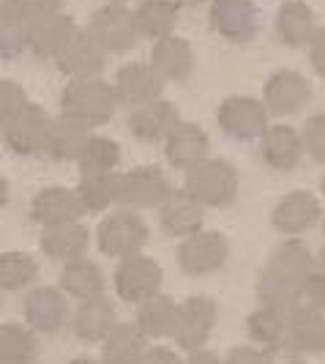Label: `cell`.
<instances>
[{
	"label": "cell",
	"mask_w": 325,
	"mask_h": 364,
	"mask_svg": "<svg viewBox=\"0 0 325 364\" xmlns=\"http://www.w3.org/2000/svg\"><path fill=\"white\" fill-rule=\"evenodd\" d=\"M143 364H183V359L172 350V348H150Z\"/></svg>",
	"instance_id": "47"
},
{
	"label": "cell",
	"mask_w": 325,
	"mask_h": 364,
	"mask_svg": "<svg viewBox=\"0 0 325 364\" xmlns=\"http://www.w3.org/2000/svg\"><path fill=\"white\" fill-rule=\"evenodd\" d=\"M323 233H325V222H323Z\"/></svg>",
	"instance_id": "54"
},
{
	"label": "cell",
	"mask_w": 325,
	"mask_h": 364,
	"mask_svg": "<svg viewBox=\"0 0 325 364\" xmlns=\"http://www.w3.org/2000/svg\"><path fill=\"white\" fill-rule=\"evenodd\" d=\"M128 132L143 143H167V137L181 127V112L172 102L156 99L150 105L131 109L128 115Z\"/></svg>",
	"instance_id": "16"
},
{
	"label": "cell",
	"mask_w": 325,
	"mask_h": 364,
	"mask_svg": "<svg viewBox=\"0 0 325 364\" xmlns=\"http://www.w3.org/2000/svg\"><path fill=\"white\" fill-rule=\"evenodd\" d=\"M230 241L219 230H199L197 236H189L178 247V269L186 277H208L227 266Z\"/></svg>",
	"instance_id": "7"
},
{
	"label": "cell",
	"mask_w": 325,
	"mask_h": 364,
	"mask_svg": "<svg viewBox=\"0 0 325 364\" xmlns=\"http://www.w3.org/2000/svg\"><path fill=\"white\" fill-rule=\"evenodd\" d=\"M304 154H307L304 134L298 129H292L290 124H273L260 140V156L276 173L295 170Z\"/></svg>",
	"instance_id": "19"
},
{
	"label": "cell",
	"mask_w": 325,
	"mask_h": 364,
	"mask_svg": "<svg viewBox=\"0 0 325 364\" xmlns=\"http://www.w3.org/2000/svg\"><path fill=\"white\" fill-rule=\"evenodd\" d=\"M314 269H317V257L309 252L304 241L298 238L282 241L257 277L260 304L295 310L298 304H304V285Z\"/></svg>",
	"instance_id": "1"
},
{
	"label": "cell",
	"mask_w": 325,
	"mask_h": 364,
	"mask_svg": "<svg viewBox=\"0 0 325 364\" xmlns=\"http://www.w3.org/2000/svg\"><path fill=\"white\" fill-rule=\"evenodd\" d=\"M88 140H91V129L60 115V118H53V124H50L44 154L55 162H79Z\"/></svg>",
	"instance_id": "27"
},
{
	"label": "cell",
	"mask_w": 325,
	"mask_h": 364,
	"mask_svg": "<svg viewBox=\"0 0 325 364\" xmlns=\"http://www.w3.org/2000/svg\"><path fill=\"white\" fill-rule=\"evenodd\" d=\"M104 58H107V50L88 31H79L72 38V44L55 58V63L66 77L85 80V77H96L104 69Z\"/></svg>",
	"instance_id": "21"
},
{
	"label": "cell",
	"mask_w": 325,
	"mask_h": 364,
	"mask_svg": "<svg viewBox=\"0 0 325 364\" xmlns=\"http://www.w3.org/2000/svg\"><path fill=\"white\" fill-rule=\"evenodd\" d=\"M77 195L85 205V211L99 214L112 208V203L121 198V176L118 173H99V176H82L77 183Z\"/></svg>",
	"instance_id": "37"
},
{
	"label": "cell",
	"mask_w": 325,
	"mask_h": 364,
	"mask_svg": "<svg viewBox=\"0 0 325 364\" xmlns=\"http://www.w3.org/2000/svg\"><path fill=\"white\" fill-rule=\"evenodd\" d=\"M22 315L25 323L38 331V334H55L72 321L69 315V296L53 288V285H41L25 296L22 301Z\"/></svg>",
	"instance_id": "11"
},
{
	"label": "cell",
	"mask_w": 325,
	"mask_h": 364,
	"mask_svg": "<svg viewBox=\"0 0 325 364\" xmlns=\"http://www.w3.org/2000/svg\"><path fill=\"white\" fill-rule=\"evenodd\" d=\"M317 219H320V200L312 192H304V189L285 195L276 203L271 214L273 228L279 233H287V236L304 233L312 225H317Z\"/></svg>",
	"instance_id": "22"
},
{
	"label": "cell",
	"mask_w": 325,
	"mask_h": 364,
	"mask_svg": "<svg viewBox=\"0 0 325 364\" xmlns=\"http://www.w3.org/2000/svg\"><path fill=\"white\" fill-rule=\"evenodd\" d=\"M33 25H36V19L25 17L9 0H3V6H0V58L14 60L25 50H31Z\"/></svg>",
	"instance_id": "33"
},
{
	"label": "cell",
	"mask_w": 325,
	"mask_h": 364,
	"mask_svg": "<svg viewBox=\"0 0 325 364\" xmlns=\"http://www.w3.org/2000/svg\"><path fill=\"white\" fill-rule=\"evenodd\" d=\"M9 3H11L17 11H22L25 17L36 19V22L60 11V0H9Z\"/></svg>",
	"instance_id": "44"
},
{
	"label": "cell",
	"mask_w": 325,
	"mask_h": 364,
	"mask_svg": "<svg viewBox=\"0 0 325 364\" xmlns=\"http://www.w3.org/2000/svg\"><path fill=\"white\" fill-rule=\"evenodd\" d=\"M107 3H115V6H126L128 0H107Z\"/></svg>",
	"instance_id": "52"
},
{
	"label": "cell",
	"mask_w": 325,
	"mask_h": 364,
	"mask_svg": "<svg viewBox=\"0 0 325 364\" xmlns=\"http://www.w3.org/2000/svg\"><path fill=\"white\" fill-rule=\"evenodd\" d=\"M208 148H211L208 134H205L197 124L183 121L181 127L167 137V143H164V156H167V162L172 164V167L189 173L192 167H197L199 162L208 159Z\"/></svg>",
	"instance_id": "24"
},
{
	"label": "cell",
	"mask_w": 325,
	"mask_h": 364,
	"mask_svg": "<svg viewBox=\"0 0 325 364\" xmlns=\"http://www.w3.org/2000/svg\"><path fill=\"white\" fill-rule=\"evenodd\" d=\"M88 33L107 53H126L140 36L134 11H128L126 6H115V3H107L93 11L91 22H88Z\"/></svg>",
	"instance_id": "9"
},
{
	"label": "cell",
	"mask_w": 325,
	"mask_h": 364,
	"mask_svg": "<svg viewBox=\"0 0 325 364\" xmlns=\"http://www.w3.org/2000/svg\"><path fill=\"white\" fill-rule=\"evenodd\" d=\"M301 134H304V148H307L309 156L314 162L325 164V112L312 115Z\"/></svg>",
	"instance_id": "41"
},
{
	"label": "cell",
	"mask_w": 325,
	"mask_h": 364,
	"mask_svg": "<svg viewBox=\"0 0 325 364\" xmlns=\"http://www.w3.org/2000/svg\"><path fill=\"white\" fill-rule=\"evenodd\" d=\"M178 3L175 0H143L134 9L137 19V31L140 36H148L159 41L164 36H172L175 25H178Z\"/></svg>",
	"instance_id": "34"
},
{
	"label": "cell",
	"mask_w": 325,
	"mask_h": 364,
	"mask_svg": "<svg viewBox=\"0 0 325 364\" xmlns=\"http://www.w3.org/2000/svg\"><path fill=\"white\" fill-rule=\"evenodd\" d=\"M178 3V9H192V6H199V3H205V0H175Z\"/></svg>",
	"instance_id": "49"
},
{
	"label": "cell",
	"mask_w": 325,
	"mask_h": 364,
	"mask_svg": "<svg viewBox=\"0 0 325 364\" xmlns=\"http://www.w3.org/2000/svg\"><path fill=\"white\" fill-rule=\"evenodd\" d=\"M69 364H101V362H96L91 356H77V359H72Z\"/></svg>",
	"instance_id": "50"
},
{
	"label": "cell",
	"mask_w": 325,
	"mask_h": 364,
	"mask_svg": "<svg viewBox=\"0 0 325 364\" xmlns=\"http://www.w3.org/2000/svg\"><path fill=\"white\" fill-rule=\"evenodd\" d=\"M211 28L230 44H246L257 36L260 17L252 0H214Z\"/></svg>",
	"instance_id": "14"
},
{
	"label": "cell",
	"mask_w": 325,
	"mask_h": 364,
	"mask_svg": "<svg viewBox=\"0 0 325 364\" xmlns=\"http://www.w3.org/2000/svg\"><path fill=\"white\" fill-rule=\"evenodd\" d=\"M162 266L148 255H131L121 260L112 274L118 299H123L126 304H137V307L162 293Z\"/></svg>",
	"instance_id": "6"
},
{
	"label": "cell",
	"mask_w": 325,
	"mask_h": 364,
	"mask_svg": "<svg viewBox=\"0 0 325 364\" xmlns=\"http://www.w3.org/2000/svg\"><path fill=\"white\" fill-rule=\"evenodd\" d=\"M77 25L69 14H50V17L38 19L33 25V33H31V53L38 58H57L63 53L72 38L77 36Z\"/></svg>",
	"instance_id": "31"
},
{
	"label": "cell",
	"mask_w": 325,
	"mask_h": 364,
	"mask_svg": "<svg viewBox=\"0 0 325 364\" xmlns=\"http://www.w3.org/2000/svg\"><path fill=\"white\" fill-rule=\"evenodd\" d=\"M38 247H41L44 255L53 257V260L72 263V260H79V257L88 255L91 233H88V228H82L79 222L55 225V228H44V230H41Z\"/></svg>",
	"instance_id": "25"
},
{
	"label": "cell",
	"mask_w": 325,
	"mask_h": 364,
	"mask_svg": "<svg viewBox=\"0 0 325 364\" xmlns=\"http://www.w3.org/2000/svg\"><path fill=\"white\" fill-rule=\"evenodd\" d=\"M50 124H53V118L47 115V109H41L38 105H28L19 115L3 124V143L17 156L41 154L44 143H47Z\"/></svg>",
	"instance_id": "12"
},
{
	"label": "cell",
	"mask_w": 325,
	"mask_h": 364,
	"mask_svg": "<svg viewBox=\"0 0 325 364\" xmlns=\"http://www.w3.org/2000/svg\"><path fill=\"white\" fill-rule=\"evenodd\" d=\"M178 315H181V304H175L172 296L159 293V296L148 299L137 307L134 323L148 340H164V337H172Z\"/></svg>",
	"instance_id": "30"
},
{
	"label": "cell",
	"mask_w": 325,
	"mask_h": 364,
	"mask_svg": "<svg viewBox=\"0 0 325 364\" xmlns=\"http://www.w3.org/2000/svg\"><path fill=\"white\" fill-rule=\"evenodd\" d=\"M28 93L22 85H17L14 80H3L0 82V124L11 121L14 115H19L22 109L28 107Z\"/></svg>",
	"instance_id": "40"
},
{
	"label": "cell",
	"mask_w": 325,
	"mask_h": 364,
	"mask_svg": "<svg viewBox=\"0 0 325 364\" xmlns=\"http://www.w3.org/2000/svg\"><path fill=\"white\" fill-rule=\"evenodd\" d=\"M60 291L69 299L77 301H88V299H99L107 291V277L101 272V266L91 260V257H79L63 266L60 272Z\"/></svg>",
	"instance_id": "28"
},
{
	"label": "cell",
	"mask_w": 325,
	"mask_h": 364,
	"mask_svg": "<svg viewBox=\"0 0 325 364\" xmlns=\"http://www.w3.org/2000/svg\"><path fill=\"white\" fill-rule=\"evenodd\" d=\"M112 85H115V93H118V102L128 105L131 109L162 99L164 91V80L159 77V72L150 63H137V60L121 66Z\"/></svg>",
	"instance_id": "15"
},
{
	"label": "cell",
	"mask_w": 325,
	"mask_h": 364,
	"mask_svg": "<svg viewBox=\"0 0 325 364\" xmlns=\"http://www.w3.org/2000/svg\"><path fill=\"white\" fill-rule=\"evenodd\" d=\"M224 364H268L265 362V350L257 346H235L227 350Z\"/></svg>",
	"instance_id": "45"
},
{
	"label": "cell",
	"mask_w": 325,
	"mask_h": 364,
	"mask_svg": "<svg viewBox=\"0 0 325 364\" xmlns=\"http://www.w3.org/2000/svg\"><path fill=\"white\" fill-rule=\"evenodd\" d=\"M309 99H312V85L307 77L295 69H279L265 80L263 105L268 107L271 115H279V118L295 115L298 109H304Z\"/></svg>",
	"instance_id": "13"
},
{
	"label": "cell",
	"mask_w": 325,
	"mask_h": 364,
	"mask_svg": "<svg viewBox=\"0 0 325 364\" xmlns=\"http://www.w3.org/2000/svg\"><path fill=\"white\" fill-rule=\"evenodd\" d=\"M287 326H290V310L271 307V304H260L246 318V334L263 348H271L276 343H282V340H287Z\"/></svg>",
	"instance_id": "36"
},
{
	"label": "cell",
	"mask_w": 325,
	"mask_h": 364,
	"mask_svg": "<svg viewBox=\"0 0 325 364\" xmlns=\"http://www.w3.org/2000/svg\"><path fill=\"white\" fill-rule=\"evenodd\" d=\"M183 192L202 205V208H224L238 195V173L224 159H205L192 167L183 178Z\"/></svg>",
	"instance_id": "3"
},
{
	"label": "cell",
	"mask_w": 325,
	"mask_h": 364,
	"mask_svg": "<svg viewBox=\"0 0 325 364\" xmlns=\"http://www.w3.org/2000/svg\"><path fill=\"white\" fill-rule=\"evenodd\" d=\"M164 82L172 80V82H183L189 80L194 72V50L192 44L181 36H164L159 41H153V50H150V60H148Z\"/></svg>",
	"instance_id": "23"
},
{
	"label": "cell",
	"mask_w": 325,
	"mask_h": 364,
	"mask_svg": "<svg viewBox=\"0 0 325 364\" xmlns=\"http://www.w3.org/2000/svg\"><path fill=\"white\" fill-rule=\"evenodd\" d=\"M77 164H79V176L115 173V167L121 164V146L109 137H91Z\"/></svg>",
	"instance_id": "38"
},
{
	"label": "cell",
	"mask_w": 325,
	"mask_h": 364,
	"mask_svg": "<svg viewBox=\"0 0 325 364\" xmlns=\"http://www.w3.org/2000/svg\"><path fill=\"white\" fill-rule=\"evenodd\" d=\"M276 33L287 47H312L317 38V19L314 11L309 9L304 0H287L279 6L276 14Z\"/></svg>",
	"instance_id": "26"
},
{
	"label": "cell",
	"mask_w": 325,
	"mask_h": 364,
	"mask_svg": "<svg viewBox=\"0 0 325 364\" xmlns=\"http://www.w3.org/2000/svg\"><path fill=\"white\" fill-rule=\"evenodd\" d=\"M118 105L121 102H118L115 85L99 80V77L72 80L60 93V115H66L88 129L109 124Z\"/></svg>",
	"instance_id": "2"
},
{
	"label": "cell",
	"mask_w": 325,
	"mask_h": 364,
	"mask_svg": "<svg viewBox=\"0 0 325 364\" xmlns=\"http://www.w3.org/2000/svg\"><path fill=\"white\" fill-rule=\"evenodd\" d=\"M96 244L101 255L126 260L131 255H140L148 244V225L137 211H112L96 228Z\"/></svg>",
	"instance_id": "4"
},
{
	"label": "cell",
	"mask_w": 325,
	"mask_h": 364,
	"mask_svg": "<svg viewBox=\"0 0 325 364\" xmlns=\"http://www.w3.org/2000/svg\"><path fill=\"white\" fill-rule=\"evenodd\" d=\"M320 192H323V198H325V176H323V181H320Z\"/></svg>",
	"instance_id": "53"
},
{
	"label": "cell",
	"mask_w": 325,
	"mask_h": 364,
	"mask_svg": "<svg viewBox=\"0 0 325 364\" xmlns=\"http://www.w3.org/2000/svg\"><path fill=\"white\" fill-rule=\"evenodd\" d=\"M38 277V263L25 252H3L0 255V288L22 291L33 285Z\"/></svg>",
	"instance_id": "39"
},
{
	"label": "cell",
	"mask_w": 325,
	"mask_h": 364,
	"mask_svg": "<svg viewBox=\"0 0 325 364\" xmlns=\"http://www.w3.org/2000/svg\"><path fill=\"white\" fill-rule=\"evenodd\" d=\"M172 183L164 176V170L153 164L134 167L121 176V198L118 203L126 208H159L170 195H172Z\"/></svg>",
	"instance_id": "10"
},
{
	"label": "cell",
	"mask_w": 325,
	"mask_h": 364,
	"mask_svg": "<svg viewBox=\"0 0 325 364\" xmlns=\"http://www.w3.org/2000/svg\"><path fill=\"white\" fill-rule=\"evenodd\" d=\"M148 350V337L137 323H118L101 343V364H143Z\"/></svg>",
	"instance_id": "32"
},
{
	"label": "cell",
	"mask_w": 325,
	"mask_h": 364,
	"mask_svg": "<svg viewBox=\"0 0 325 364\" xmlns=\"http://www.w3.org/2000/svg\"><path fill=\"white\" fill-rule=\"evenodd\" d=\"M38 331L22 323L0 326V364H33L38 359Z\"/></svg>",
	"instance_id": "35"
},
{
	"label": "cell",
	"mask_w": 325,
	"mask_h": 364,
	"mask_svg": "<svg viewBox=\"0 0 325 364\" xmlns=\"http://www.w3.org/2000/svg\"><path fill=\"white\" fill-rule=\"evenodd\" d=\"M216 318L219 307L211 296H189L181 304V315H178V323L170 340L186 353L199 350L208 343L211 331L216 326Z\"/></svg>",
	"instance_id": "8"
},
{
	"label": "cell",
	"mask_w": 325,
	"mask_h": 364,
	"mask_svg": "<svg viewBox=\"0 0 325 364\" xmlns=\"http://www.w3.org/2000/svg\"><path fill=\"white\" fill-rule=\"evenodd\" d=\"M263 350H265V362L268 364H307V353H301L290 340H282V343L263 348Z\"/></svg>",
	"instance_id": "43"
},
{
	"label": "cell",
	"mask_w": 325,
	"mask_h": 364,
	"mask_svg": "<svg viewBox=\"0 0 325 364\" xmlns=\"http://www.w3.org/2000/svg\"><path fill=\"white\" fill-rule=\"evenodd\" d=\"M69 326H72V334L77 340L104 343L118 326V310H115L112 299H107V296L88 299V301H79V307L72 312Z\"/></svg>",
	"instance_id": "18"
},
{
	"label": "cell",
	"mask_w": 325,
	"mask_h": 364,
	"mask_svg": "<svg viewBox=\"0 0 325 364\" xmlns=\"http://www.w3.org/2000/svg\"><path fill=\"white\" fill-rule=\"evenodd\" d=\"M309 58H312V66H314V72H317L325 80V28L320 31V33H317L314 44L309 47Z\"/></svg>",
	"instance_id": "46"
},
{
	"label": "cell",
	"mask_w": 325,
	"mask_h": 364,
	"mask_svg": "<svg viewBox=\"0 0 325 364\" xmlns=\"http://www.w3.org/2000/svg\"><path fill=\"white\" fill-rule=\"evenodd\" d=\"M82 214H88V211L79 200L77 189H66V186H47L31 200V219L41 228L79 222Z\"/></svg>",
	"instance_id": "17"
},
{
	"label": "cell",
	"mask_w": 325,
	"mask_h": 364,
	"mask_svg": "<svg viewBox=\"0 0 325 364\" xmlns=\"http://www.w3.org/2000/svg\"><path fill=\"white\" fill-rule=\"evenodd\" d=\"M268 107L254 99V96H227L219 105L216 121L219 129L241 143H252V140H263V134L268 132Z\"/></svg>",
	"instance_id": "5"
},
{
	"label": "cell",
	"mask_w": 325,
	"mask_h": 364,
	"mask_svg": "<svg viewBox=\"0 0 325 364\" xmlns=\"http://www.w3.org/2000/svg\"><path fill=\"white\" fill-rule=\"evenodd\" d=\"M183 364H224V359L219 356L216 350H208V348H199V350H192Z\"/></svg>",
	"instance_id": "48"
},
{
	"label": "cell",
	"mask_w": 325,
	"mask_h": 364,
	"mask_svg": "<svg viewBox=\"0 0 325 364\" xmlns=\"http://www.w3.org/2000/svg\"><path fill=\"white\" fill-rule=\"evenodd\" d=\"M317 266H320V269H325V247L317 252Z\"/></svg>",
	"instance_id": "51"
},
{
	"label": "cell",
	"mask_w": 325,
	"mask_h": 364,
	"mask_svg": "<svg viewBox=\"0 0 325 364\" xmlns=\"http://www.w3.org/2000/svg\"><path fill=\"white\" fill-rule=\"evenodd\" d=\"M304 304L325 312V269H314L304 285Z\"/></svg>",
	"instance_id": "42"
},
{
	"label": "cell",
	"mask_w": 325,
	"mask_h": 364,
	"mask_svg": "<svg viewBox=\"0 0 325 364\" xmlns=\"http://www.w3.org/2000/svg\"><path fill=\"white\" fill-rule=\"evenodd\" d=\"M205 222V208L194 198H189L183 189L172 192L167 200L159 205V225L167 236L189 238L197 236Z\"/></svg>",
	"instance_id": "20"
},
{
	"label": "cell",
	"mask_w": 325,
	"mask_h": 364,
	"mask_svg": "<svg viewBox=\"0 0 325 364\" xmlns=\"http://www.w3.org/2000/svg\"><path fill=\"white\" fill-rule=\"evenodd\" d=\"M287 340L307 356L325 353V312L309 304H298L295 310H290Z\"/></svg>",
	"instance_id": "29"
}]
</instances>
